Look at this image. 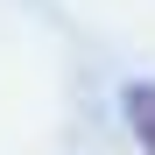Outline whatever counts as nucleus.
<instances>
[{
	"mask_svg": "<svg viewBox=\"0 0 155 155\" xmlns=\"http://www.w3.org/2000/svg\"><path fill=\"white\" fill-rule=\"evenodd\" d=\"M127 120H134L141 148L155 155V85H134V92H127Z\"/></svg>",
	"mask_w": 155,
	"mask_h": 155,
	"instance_id": "f257e3e1",
	"label": "nucleus"
}]
</instances>
